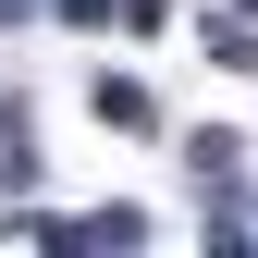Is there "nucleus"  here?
<instances>
[{
	"mask_svg": "<svg viewBox=\"0 0 258 258\" xmlns=\"http://www.w3.org/2000/svg\"><path fill=\"white\" fill-rule=\"evenodd\" d=\"M184 160H197V184H234V160H246V148H234V136L209 123V136H184Z\"/></svg>",
	"mask_w": 258,
	"mask_h": 258,
	"instance_id": "f257e3e1",
	"label": "nucleus"
}]
</instances>
